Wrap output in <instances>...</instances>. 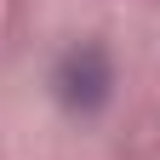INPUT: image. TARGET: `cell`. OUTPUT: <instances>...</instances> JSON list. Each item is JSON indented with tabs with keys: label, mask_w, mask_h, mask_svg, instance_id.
<instances>
[{
	"label": "cell",
	"mask_w": 160,
	"mask_h": 160,
	"mask_svg": "<svg viewBox=\"0 0 160 160\" xmlns=\"http://www.w3.org/2000/svg\"><path fill=\"white\" fill-rule=\"evenodd\" d=\"M114 86H120V69H114V52L103 40H69V46L52 57V69H46V92H52V103L69 120L109 114Z\"/></svg>",
	"instance_id": "1"
}]
</instances>
